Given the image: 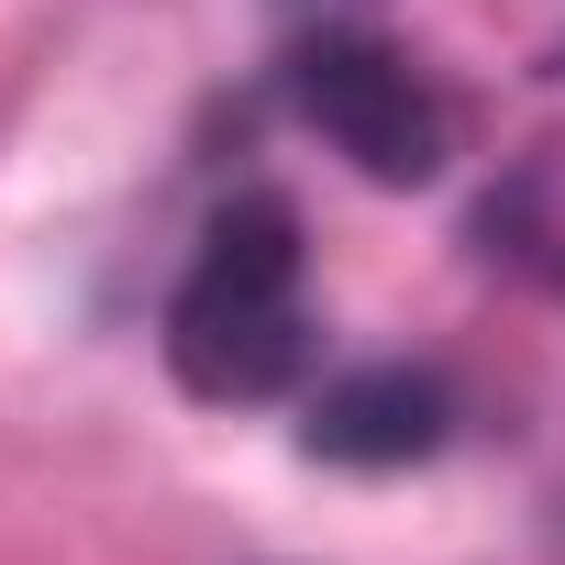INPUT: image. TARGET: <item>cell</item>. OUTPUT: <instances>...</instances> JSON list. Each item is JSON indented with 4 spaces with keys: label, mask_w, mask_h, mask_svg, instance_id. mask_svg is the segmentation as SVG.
<instances>
[{
    "label": "cell",
    "mask_w": 565,
    "mask_h": 565,
    "mask_svg": "<svg viewBox=\"0 0 565 565\" xmlns=\"http://www.w3.org/2000/svg\"><path fill=\"white\" fill-rule=\"evenodd\" d=\"M455 433V388L433 366H344L311 399V455L333 466H422Z\"/></svg>",
    "instance_id": "3957f363"
},
{
    "label": "cell",
    "mask_w": 565,
    "mask_h": 565,
    "mask_svg": "<svg viewBox=\"0 0 565 565\" xmlns=\"http://www.w3.org/2000/svg\"><path fill=\"white\" fill-rule=\"evenodd\" d=\"M167 366L189 399H277L300 366H311V277H300V222L289 200H233L189 277H178V300H167Z\"/></svg>",
    "instance_id": "6da1fadb"
},
{
    "label": "cell",
    "mask_w": 565,
    "mask_h": 565,
    "mask_svg": "<svg viewBox=\"0 0 565 565\" xmlns=\"http://www.w3.org/2000/svg\"><path fill=\"white\" fill-rule=\"evenodd\" d=\"M289 89H300L311 134H322L355 178H377V189H422V178H444V156H455L444 89H433L422 56H399L388 34H311L300 67H289Z\"/></svg>",
    "instance_id": "7a4b0ae2"
},
{
    "label": "cell",
    "mask_w": 565,
    "mask_h": 565,
    "mask_svg": "<svg viewBox=\"0 0 565 565\" xmlns=\"http://www.w3.org/2000/svg\"><path fill=\"white\" fill-rule=\"evenodd\" d=\"M477 233H488V255H510V266L532 277V289H554V300H565V145L521 156V167L488 189Z\"/></svg>",
    "instance_id": "277c9868"
}]
</instances>
